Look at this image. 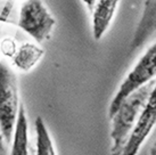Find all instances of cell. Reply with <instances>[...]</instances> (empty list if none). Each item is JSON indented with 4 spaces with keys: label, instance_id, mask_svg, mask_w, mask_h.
Returning a JSON list of instances; mask_svg holds the SVG:
<instances>
[{
    "label": "cell",
    "instance_id": "cell-1",
    "mask_svg": "<svg viewBox=\"0 0 156 155\" xmlns=\"http://www.w3.org/2000/svg\"><path fill=\"white\" fill-rule=\"evenodd\" d=\"M155 81L156 79H154L128 96L112 116L111 138L113 145L111 148V155L122 154L128 138L151 96Z\"/></svg>",
    "mask_w": 156,
    "mask_h": 155
},
{
    "label": "cell",
    "instance_id": "cell-2",
    "mask_svg": "<svg viewBox=\"0 0 156 155\" xmlns=\"http://www.w3.org/2000/svg\"><path fill=\"white\" fill-rule=\"evenodd\" d=\"M20 102L17 75L10 65L0 60V131L5 142H12Z\"/></svg>",
    "mask_w": 156,
    "mask_h": 155
},
{
    "label": "cell",
    "instance_id": "cell-3",
    "mask_svg": "<svg viewBox=\"0 0 156 155\" xmlns=\"http://www.w3.org/2000/svg\"><path fill=\"white\" fill-rule=\"evenodd\" d=\"M56 20L42 0H24L20 6L17 26L37 43L51 38Z\"/></svg>",
    "mask_w": 156,
    "mask_h": 155
},
{
    "label": "cell",
    "instance_id": "cell-4",
    "mask_svg": "<svg viewBox=\"0 0 156 155\" xmlns=\"http://www.w3.org/2000/svg\"><path fill=\"white\" fill-rule=\"evenodd\" d=\"M154 79H156V42L153 43L143 56L139 58L137 64L134 65L133 69L128 73V75L120 85L109 105V119H112L119 106L128 96Z\"/></svg>",
    "mask_w": 156,
    "mask_h": 155
},
{
    "label": "cell",
    "instance_id": "cell-5",
    "mask_svg": "<svg viewBox=\"0 0 156 155\" xmlns=\"http://www.w3.org/2000/svg\"><path fill=\"white\" fill-rule=\"evenodd\" d=\"M156 125V81L151 96L128 138L121 155H137L140 147Z\"/></svg>",
    "mask_w": 156,
    "mask_h": 155
},
{
    "label": "cell",
    "instance_id": "cell-6",
    "mask_svg": "<svg viewBox=\"0 0 156 155\" xmlns=\"http://www.w3.org/2000/svg\"><path fill=\"white\" fill-rule=\"evenodd\" d=\"M120 4V0H97L91 10L92 16V35L99 41L111 26Z\"/></svg>",
    "mask_w": 156,
    "mask_h": 155
},
{
    "label": "cell",
    "instance_id": "cell-7",
    "mask_svg": "<svg viewBox=\"0 0 156 155\" xmlns=\"http://www.w3.org/2000/svg\"><path fill=\"white\" fill-rule=\"evenodd\" d=\"M44 49L33 42H23L12 58V64L21 72H30L44 58Z\"/></svg>",
    "mask_w": 156,
    "mask_h": 155
},
{
    "label": "cell",
    "instance_id": "cell-8",
    "mask_svg": "<svg viewBox=\"0 0 156 155\" xmlns=\"http://www.w3.org/2000/svg\"><path fill=\"white\" fill-rule=\"evenodd\" d=\"M10 155H29V122L25 106L21 103L13 134Z\"/></svg>",
    "mask_w": 156,
    "mask_h": 155
},
{
    "label": "cell",
    "instance_id": "cell-9",
    "mask_svg": "<svg viewBox=\"0 0 156 155\" xmlns=\"http://www.w3.org/2000/svg\"><path fill=\"white\" fill-rule=\"evenodd\" d=\"M37 135V155H56V151L44 119L38 116L34 122Z\"/></svg>",
    "mask_w": 156,
    "mask_h": 155
},
{
    "label": "cell",
    "instance_id": "cell-10",
    "mask_svg": "<svg viewBox=\"0 0 156 155\" xmlns=\"http://www.w3.org/2000/svg\"><path fill=\"white\" fill-rule=\"evenodd\" d=\"M20 7L16 0H0V23L17 25Z\"/></svg>",
    "mask_w": 156,
    "mask_h": 155
},
{
    "label": "cell",
    "instance_id": "cell-11",
    "mask_svg": "<svg viewBox=\"0 0 156 155\" xmlns=\"http://www.w3.org/2000/svg\"><path fill=\"white\" fill-rule=\"evenodd\" d=\"M17 43L12 37H4L0 39V52L7 58H13L17 52Z\"/></svg>",
    "mask_w": 156,
    "mask_h": 155
},
{
    "label": "cell",
    "instance_id": "cell-12",
    "mask_svg": "<svg viewBox=\"0 0 156 155\" xmlns=\"http://www.w3.org/2000/svg\"><path fill=\"white\" fill-rule=\"evenodd\" d=\"M83 1V4L87 6V8L89 9V10H92V8H94V6H95V4H96V1L97 0H82Z\"/></svg>",
    "mask_w": 156,
    "mask_h": 155
},
{
    "label": "cell",
    "instance_id": "cell-13",
    "mask_svg": "<svg viewBox=\"0 0 156 155\" xmlns=\"http://www.w3.org/2000/svg\"><path fill=\"white\" fill-rule=\"evenodd\" d=\"M4 142H5L4 137H2V134H1V131H0V154L5 152V144Z\"/></svg>",
    "mask_w": 156,
    "mask_h": 155
},
{
    "label": "cell",
    "instance_id": "cell-14",
    "mask_svg": "<svg viewBox=\"0 0 156 155\" xmlns=\"http://www.w3.org/2000/svg\"><path fill=\"white\" fill-rule=\"evenodd\" d=\"M151 155H156V142L154 144V146L152 147V151H151Z\"/></svg>",
    "mask_w": 156,
    "mask_h": 155
}]
</instances>
